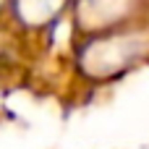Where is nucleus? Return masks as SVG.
<instances>
[{
    "label": "nucleus",
    "instance_id": "obj_1",
    "mask_svg": "<svg viewBox=\"0 0 149 149\" xmlns=\"http://www.w3.org/2000/svg\"><path fill=\"white\" fill-rule=\"evenodd\" d=\"M149 52V37L144 31H134V29H118L107 26L97 39L89 42V47L81 55V65L94 73L97 79H107L115 76L118 71L128 68L134 60H139L141 55Z\"/></svg>",
    "mask_w": 149,
    "mask_h": 149
}]
</instances>
